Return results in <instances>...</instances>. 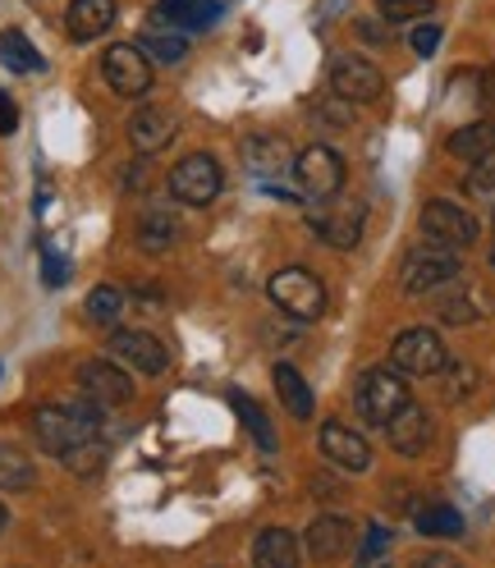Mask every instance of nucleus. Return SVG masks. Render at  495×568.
<instances>
[{
  "label": "nucleus",
  "instance_id": "1",
  "mask_svg": "<svg viewBox=\"0 0 495 568\" xmlns=\"http://www.w3.org/2000/svg\"><path fill=\"white\" fill-rule=\"evenodd\" d=\"M266 294L271 303L294 316V322H322L326 316V284L316 280L307 266H285L266 280Z\"/></svg>",
  "mask_w": 495,
  "mask_h": 568
},
{
  "label": "nucleus",
  "instance_id": "2",
  "mask_svg": "<svg viewBox=\"0 0 495 568\" xmlns=\"http://www.w3.org/2000/svg\"><path fill=\"white\" fill-rule=\"evenodd\" d=\"M458 275H464V266H458V253H454V247H436V243L408 253L404 266H400V284H404V294H413V298L449 290Z\"/></svg>",
  "mask_w": 495,
  "mask_h": 568
},
{
  "label": "nucleus",
  "instance_id": "3",
  "mask_svg": "<svg viewBox=\"0 0 495 568\" xmlns=\"http://www.w3.org/2000/svg\"><path fill=\"white\" fill-rule=\"evenodd\" d=\"M404 404H408V385H404V372H395V367L363 372L358 389H353V408H358V417L376 422V426H385Z\"/></svg>",
  "mask_w": 495,
  "mask_h": 568
},
{
  "label": "nucleus",
  "instance_id": "4",
  "mask_svg": "<svg viewBox=\"0 0 495 568\" xmlns=\"http://www.w3.org/2000/svg\"><path fill=\"white\" fill-rule=\"evenodd\" d=\"M391 367L404 372V376H441L449 367V348L436 331L427 326H413V331H400L395 344H391Z\"/></svg>",
  "mask_w": 495,
  "mask_h": 568
},
{
  "label": "nucleus",
  "instance_id": "5",
  "mask_svg": "<svg viewBox=\"0 0 495 568\" xmlns=\"http://www.w3.org/2000/svg\"><path fill=\"white\" fill-rule=\"evenodd\" d=\"M221 184H225V174L211 152H193L170 170V197L184 206H211L221 197Z\"/></svg>",
  "mask_w": 495,
  "mask_h": 568
},
{
  "label": "nucleus",
  "instance_id": "6",
  "mask_svg": "<svg viewBox=\"0 0 495 568\" xmlns=\"http://www.w3.org/2000/svg\"><path fill=\"white\" fill-rule=\"evenodd\" d=\"M294 180H299V189L307 197L331 202L344 189V161H340L335 148H326V142H312V148H303L294 156Z\"/></svg>",
  "mask_w": 495,
  "mask_h": 568
},
{
  "label": "nucleus",
  "instance_id": "7",
  "mask_svg": "<svg viewBox=\"0 0 495 568\" xmlns=\"http://www.w3.org/2000/svg\"><path fill=\"white\" fill-rule=\"evenodd\" d=\"M422 234H427V243L436 247H473L477 243V216L473 211H464L458 202H445V197H432L427 206H422V216H417Z\"/></svg>",
  "mask_w": 495,
  "mask_h": 568
},
{
  "label": "nucleus",
  "instance_id": "8",
  "mask_svg": "<svg viewBox=\"0 0 495 568\" xmlns=\"http://www.w3.org/2000/svg\"><path fill=\"white\" fill-rule=\"evenodd\" d=\"M101 79L111 83L115 97H148L152 92V60L138 42H115L101 55Z\"/></svg>",
  "mask_w": 495,
  "mask_h": 568
},
{
  "label": "nucleus",
  "instance_id": "9",
  "mask_svg": "<svg viewBox=\"0 0 495 568\" xmlns=\"http://www.w3.org/2000/svg\"><path fill=\"white\" fill-rule=\"evenodd\" d=\"M331 92L353 101V105H372L385 92V74L372 60H363V55H340L331 64Z\"/></svg>",
  "mask_w": 495,
  "mask_h": 568
},
{
  "label": "nucleus",
  "instance_id": "10",
  "mask_svg": "<svg viewBox=\"0 0 495 568\" xmlns=\"http://www.w3.org/2000/svg\"><path fill=\"white\" fill-rule=\"evenodd\" d=\"M79 389L88 399H97L101 408H120L133 399V376L124 372V363L111 358H92L79 367Z\"/></svg>",
  "mask_w": 495,
  "mask_h": 568
},
{
  "label": "nucleus",
  "instance_id": "11",
  "mask_svg": "<svg viewBox=\"0 0 495 568\" xmlns=\"http://www.w3.org/2000/svg\"><path fill=\"white\" fill-rule=\"evenodd\" d=\"M111 358L133 367L138 376H161L170 367V348L148 331H115L111 335Z\"/></svg>",
  "mask_w": 495,
  "mask_h": 568
},
{
  "label": "nucleus",
  "instance_id": "12",
  "mask_svg": "<svg viewBox=\"0 0 495 568\" xmlns=\"http://www.w3.org/2000/svg\"><path fill=\"white\" fill-rule=\"evenodd\" d=\"M303 546H307V555L316 564H335V559L358 550V531H353V523L340 518V514H322V518H312Z\"/></svg>",
  "mask_w": 495,
  "mask_h": 568
},
{
  "label": "nucleus",
  "instance_id": "13",
  "mask_svg": "<svg viewBox=\"0 0 495 568\" xmlns=\"http://www.w3.org/2000/svg\"><path fill=\"white\" fill-rule=\"evenodd\" d=\"M385 432H391V449L404 454V458H417V454H427V445L436 440V422L427 408H417L413 399L385 422Z\"/></svg>",
  "mask_w": 495,
  "mask_h": 568
},
{
  "label": "nucleus",
  "instance_id": "14",
  "mask_svg": "<svg viewBox=\"0 0 495 568\" xmlns=\"http://www.w3.org/2000/svg\"><path fill=\"white\" fill-rule=\"evenodd\" d=\"M322 454L331 458L335 468H344V473H367V468H372V445H367V436L353 432V426H344V422H326V426H322Z\"/></svg>",
  "mask_w": 495,
  "mask_h": 568
},
{
  "label": "nucleus",
  "instance_id": "15",
  "mask_svg": "<svg viewBox=\"0 0 495 568\" xmlns=\"http://www.w3.org/2000/svg\"><path fill=\"white\" fill-rule=\"evenodd\" d=\"M243 165L257 174V180H275V174H285L294 170V148H290V138H280V133H253V138H243Z\"/></svg>",
  "mask_w": 495,
  "mask_h": 568
},
{
  "label": "nucleus",
  "instance_id": "16",
  "mask_svg": "<svg viewBox=\"0 0 495 568\" xmlns=\"http://www.w3.org/2000/svg\"><path fill=\"white\" fill-rule=\"evenodd\" d=\"M120 19V6L115 0H69L64 10V28L74 42H97L101 32H111Z\"/></svg>",
  "mask_w": 495,
  "mask_h": 568
},
{
  "label": "nucleus",
  "instance_id": "17",
  "mask_svg": "<svg viewBox=\"0 0 495 568\" xmlns=\"http://www.w3.org/2000/svg\"><path fill=\"white\" fill-rule=\"evenodd\" d=\"M307 225L316 230V239H326L331 247H358V243H363V211H358V206L312 211Z\"/></svg>",
  "mask_w": 495,
  "mask_h": 568
},
{
  "label": "nucleus",
  "instance_id": "18",
  "mask_svg": "<svg viewBox=\"0 0 495 568\" xmlns=\"http://www.w3.org/2000/svg\"><path fill=\"white\" fill-rule=\"evenodd\" d=\"M221 19V0H156V23L180 32H202Z\"/></svg>",
  "mask_w": 495,
  "mask_h": 568
},
{
  "label": "nucleus",
  "instance_id": "19",
  "mask_svg": "<svg viewBox=\"0 0 495 568\" xmlns=\"http://www.w3.org/2000/svg\"><path fill=\"white\" fill-rule=\"evenodd\" d=\"M170 138H174V120L161 105H143V111L129 120V142H133V152H143V156L170 148Z\"/></svg>",
  "mask_w": 495,
  "mask_h": 568
},
{
  "label": "nucleus",
  "instance_id": "20",
  "mask_svg": "<svg viewBox=\"0 0 495 568\" xmlns=\"http://www.w3.org/2000/svg\"><path fill=\"white\" fill-rule=\"evenodd\" d=\"M253 564L257 568H294L299 564V541L285 527H262L253 541Z\"/></svg>",
  "mask_w": 495,
  "mask_h": 568
},
{
  "label": "nucleus",
  "instance_id": "21",
  "mask_svg": "<svg viewBox=\"0 0 495 568\" xmlns=\"http://www.w3.org/2000/svg\"><path fill=\"white\" fill-rule=\"evenodd\" d=\"M445 152L458 161H482L486 152H495V120H473L464 129H454L445 138Z\"/></svg>",
  "mask_w": 495,
  "mask_h": 568
},
{
  "label": "nucleus",
  "instance_id": "22",
  "mask_svg": "<svg viewBox=\"0 0 495 568\" xmlns=\"http://www.w3.org/2000/svg\"><path fill=\"white\" fill-rule=\"evenodd\" d=\"M138 47H143L148 60H161V64H180V60L189 55L184 32H180V28H170V23H152V28H143Z\"/></svg>",
  "mask_w": 495,
  "mask_h": 568
},
{
  "label": "nucleus",
  "instance_id": "23",
  "mask_svg": "<svg viewBox=\"0 0 495 568\" xmlns=\"http://www.w3.org/2000/svg\"><path fill=\"white\" fill-rule=\"evenodd\" d=\"M0 64L14 69V74H42L47 55H38V47H32L19 28H10V32H0Z\"/></svg>",
  "mask_w": 495,
  "mask_h": 568
},
{
  "label": "nucleus",
  "instance_id": "24",
  "mask_svg": "<svg viewBox=\"0 0 495 568\" xmlns=\"http://www.w3.org/2000/svg\"><path fill=\"white\" fill-rule=\"evenodd\" d=\"M271 381H275V395L285 399V408H290L299 422H307V417H312V389H307V381H303L290 363H275Z\"/></svg>",
  "mask_w": 495,
  "mask_h": 568
},
{
  "label": "nucleus",
  "instance_id": "25",
  "mask_svg": "<svg viewBox=\"0 0 495 568\" xmlns=\"http://www.w3.org/2000/svg\"><path fill=\"white\" fill-rule=\"evenodd\" d=\"M174 239H180V225H174V216L170 211H148L143 221H138V247L143 253H170L174 247Z\"/></svg>",
  "mask_w": 495,
  "mask_h": 568
},
{
  "label": "nucleus",
  "instance_id": "26",
  "mask_svg": "<svg viewBox=\"0 0 495 568\" xmlns=\"http://www.w3.org/2000/svg\"><path fill=\"white\" fill-rule=\"evenodd\" d=\"M83 312H88L92 326L111 331V326H120V316H124V294L115 290V284H97V290L88 294V303H83Z\"/></svg>",
  "mask_w": 495,
  "mask_h": 568
},
{
  "label": "nucleus",
  "instance_id": "27",
  "mask_svg": "<svg viewBox=\"0 0 495 568\" xmlns=\"http://www.w3.org/2000/svg\"><path fill=\"white\" fill-rule=\"evenodd\" d=\"M32 481H38V468H32V458H28L19 445L0 440V490H28Z\"/></svg>",
  "mask_w": 495,
  "mask_h": 568
},
{
  "label": "nucleus",
  "instance_id": "28",
  "mask_svg": "<svg viewBox=\"0 0 495 568\" xmlns=\"http://www.w3.org/2000/svg\"><path fill=\"white\" fill-rule=\"evenodd\" d=\"M417 531H422V537L454 541V537H464V514L449 509V505H422L417 509Z\"/></svg>",
  "mask_w": 495,
  "mask_h": 568
},
{
  "label": "nucleus",
  "instance_id": "29",
  "mask_svg": "<svg viewBox=\"0 0 495 568\" xmlns=\"http://www.w3.org/2000/svg\"><path fill=\"white\" fill-rule=\"evenodd\" d=\"M230 408L239 413V422L248 426V436H253V440H257L266 454L280 445V440H275V432H271V422H266V413H262L253 399H248V395H239V389H230Z\"/></svg>",
  "mask_w": 495,
  "mask_h": 568
},
{
  "label": "nucleus",
  "instance_id": "30",
  "mask_svg": "<svg viewBox=\"0 0 495 568\" xmlns=\"http://www.w3.org/2000/svg\"><path fill=\"white\" fill-rule=\"evenodd\" d=\"M60 464H64L69 473H79V477H97V473L105 468V440H97V436L79 440L74 449L60 454Z\"/></svg>",
  "mask_w": 495,
  "mask_h": 568
},
{
  "label": "nucleus",
  "instance_id": "31",
  "mask_svg": "<svg viewBox=\"0 0 495 568\" xmlns=\"http://www.w3.org/2000/svg\"><path fill=\"white\" fill-rule=\"evenodd\" d=\"M441 6L436 0H376V14L385 23H417V19H432Z\"/></svg>",
  "mask_w": 495,
  "mask_h": 568
},
{
  "label": "nucleus",
  "instance_id": "32",
  "mask_svg": "<svg viewBox=\"0 0 495 568\" xmlns=\"http://www.w3.org/2000/svg\"><path fill=\"white\" fill-rule=\"evenodd\" d=\"M464 189H468L473 202H491V206H495V152H486L482 161H473Z\"/></svg>",
  "mask_w": 495,
  "mask_h": 568
},
{
  "label": "nucleus",
  "instance_id": "33",
  "mask_svg": "<svg viewBox=\"0 0 495 568\" xmlns=\"http://www.w3.org/2000/svg\"><path fill=\"white\" fill-rule=\"evenodd\" d=\"M436 316L445 326H468V322H477V298L473 294H445L441 303H436Z\"/></svg>",
  "mask_w": 495,
  "mask_h": 568
},
{
  "label": "nucleus",
  "instance_id": "34",
  "mask_svg": "<svg viewBox=\"0 0 495 568\" xmlns=\"http://www.w3.org/2000/svg\"><path fill=\"white\" fill-rule=\"evenodd\" d=\"M441 47V23H422V28H413V51L417 55H432Z\"/></svg>",
  "mask_w": 495,
  "mask_h": 568
},
{
  "label": "nucleus",
  "instance_id": "35",
  "mask_svg": "<svg viewBox=\"0 0 495 568\" xmlns=\"http://www.w3.org/2000/svg\"><path fill=\"white\" fill-rule=\"evenodd\" d=\"M385 546H391V531H385V527H367V541L358 546V559H376Z\"/></svg>",
  "mask_w": 495,
  "mask_h": 568
},
{
  "label": "nucleus",
  "instance_id": "36",
  "mask_svg": "<svg viewBox=\"0 0 495 568\" xmlns=\"http://www.w3.org/2000/svg\"><path fill=\"white\" fill-rule=\"evenodd\" d=\"M42 271H47V284H51V290L69 280V262H64V257H55V253H47V257H42Z\"/></svg>",
  "mask_w": 495,
  "mask_h": 568
},
{
  "label": "nucleus",
  "instance_id": "37",
  "mask_svg": "<svg viewBox=\"0 0 495 568\" xmlns=\"http://www.w3.org/2000/svg\"><path fill=\"white\" fill-rule=\"evenodd\" d=\"M19 129V105L10 101V92H0V133H14Z\"/></svg>",
  "mask_w": 495,
  "mask_h": 568
},
{
  "label": "nucleus",
  "instance_id": "38",
  "mask_svg": "<svg viewBox=\"0 0 495 568\" xmlns=\"http://www.w3.org/2000/svg\"><path fill=\"white\" fill-rule=\"evenodd\" d=\"M482 88H486V92H482V97H486V105H495V69H491V74L482 79Z\"/></svg>",
  "mask_w": 495,
  "mask_h": 568
},
{
  "label": "nucleus",
  "instance_id": "39",
  "mask_svg": "<svg viewBox=\"0 0 495 568\" xmlns=\"http://www.w3.org/2000/svg\"><path fill=\"white\" fill-rule=\"evenodd\" d=\"M6 531H10V509L0 505V537H6Z\"/></svg>",
  "mask_w": 495,
  "mask_h": 568
},
{
  "label": "nucleus",
  "instance_id": "40",
  "mask_svg": "<svg viewBox=\"0 0 495 568\" xmlns=\"http://www.w3.org/2000/svg\"><path fill=\"white\" fill-rule=\"evenodd\" d=\"M491 266H495V253H491Z\"/></svg>",
  "mask_w": 495,
  "mask_h": 568
}]
</instances>
